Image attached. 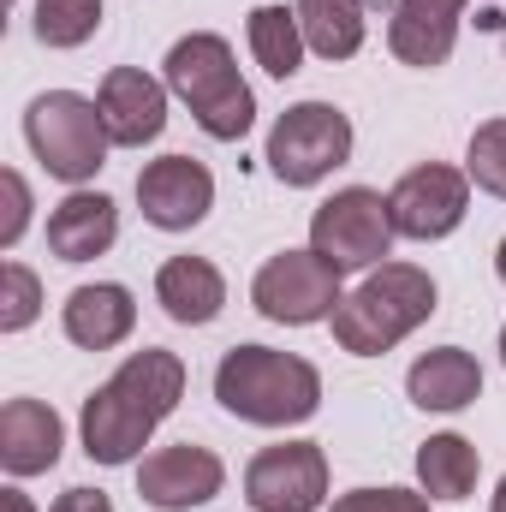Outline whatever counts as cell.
Here are the masks:
<instances>
[{
	"label": "cell",
	"mask_w": 506,
	"mask_h": 512,
	"mask_svg": "<svg viewBox=\"0 0 506 512\" xmlns=\"http://www.w3.org/2000/svg\"><path fill=\"white\" fill-rule=\"evenodd\" d=\"M221 489H227V465L209 447H191V441L155 447L137 465V495L161 512H191V507H203V501H215Z\"/></svg>",
	"instance_id": "8fae6325"
},
{
	"label": "cell",
	"mask_w": 506,
	"mask_h": 512,
	"mask_svg": "<svg viewBox=\"0 0 506 512\" xmlns=\"http://www.w3.org/2000/svg\"><path fill=\"white\" fill-rule=\"evenodd\" d=\"M405 393L423 411H465L483 393V370H477V358L465 346H435L405 370Z\"/></svg>",
	"instance_id": "d6986e66"
},
{
	"label": "cell",
	"mask_w": 506,
	"mask_h": 512,
	"mask_svg": "<svg viewBox=\"0 0 506 512\" xmlns=\"http://www.w3.org/2000/svg\"><path fill=\"white\" fill-rule=\"evenodd\" d=\"M24 137H30L36 161H42L54 179H66V185L96 179V173L108 167V143H114L108 126H102V108H96L90 96H78V90H48V96H36L30 114H24Z\"/></svg>",
	"instance_id": "277c9868"
},
{
	"label": "cell",
	"mask_w": 506,
	"mask_h": 512,
	"mask_svg": "<svg viewBox=\"0 0 506 512\" xmlns=\"http://www.w3.org/2000/svg\"><path fill=\"white\" fill-rule=\"evenodd\" d=\"M334 512H429V495H411V489H352L340 495Z\"/></svg>",
	"instance_id": "484cf974"
},
{
	"label": "cell",
	"mask_w": 506,
	"mask_h": 512,
	"mask_svg": "<svg viewBox=\"0 0 506 512\" xmlns=\"http://www.w3.org/2000/svg\"><path fill=\"white\" fill-rule=\"evenodd\" d=\"M310 251L328 256L340 274L381 268V256L393 251V215H387V197L370 191V185H346V191H334V197L310 215Z\"/></svg>",
	"instance_id": "8992f818"
},
{
	"label": "cell",
	"mask_w": 506,
	"mask_h": 512,
	"mask_svg": "<svg viewBox=\"0 0 506 512\" xmlns=\"http://www.w3.org/2000/svg\"><path fill=\"white\" fill-rule=\"evenodd\" d=\"M215 399L256 429H286L316 417L322 405V376L310 358L298 352H274V346H233L215 370Z\"/></svg>",
	"instance_id": "6da1fadb"
},
{
	"label": "cell",
	"mask_w": 506,
	"mask_h": 512,
	"mask_svg": "<svg viewBox=\"0 0 506 512\" xmlns=\"http://www.w3.org/2000/svg\"><path fill=\"white\" fill-rule=\"evenodd\" d=\"M36 310H42V280L24 262H0V334L30 328Z\"/></svg>",
	"instance_id": "d4e9b609"
},
{
	"label": "cell",
	"mask_w": 506,
	"mask_h": 512,
	"mask_svg": "<svg viewBox=\"0 0 506 512\" xmlns=\"http://www.w3.org/2000/svg\"><path fill=\"white\" fill-rule=\"evenodd\" d=\"M495 512H506V477H501V489H495Z\"/></svg>",
	"instance_id": "4dcf8cb0"
},
{
	"label": "cell",
	"mask_w": 506,
	"mask_h": 512,
	"mask_svg": "<svg viewBox=\"0 0 506 512\" xmlns=\"http://www.w3.org/2000/svg\"><path fill=\"white\" fill-rule=\"evenodd\" d=\"M60 447H66V423H60L54 405H42V399H6L0 405V465H6V477L54 471Z\"/></svg>",
	"instance_id": "9a60e30c"
},
{
	"label": "cell",
	"mask_w": 506,
	"mask_h": 512,
	"mask_svg": "<svg viewBox=\"0 0 506 512\" xmlns=\"http://www.w3.org/2000/svg\"><path fill=\"white\" fill-rule=\"evenodd\" d=\"M120 239V209L102 191H72L66 203L48 209V251L60 262H96Z\"/></svg>",
	"instance_id": "e0dca14e"
},
{
	"label": "cell",
	"mask_w": 506,
	"mask_h": 512,
	"mask_svg": "<svg viewBox=\"0 0 506 512\" xmlns=\"http://www.w3.org/2000/svg\"><path fill=\"white\" fill-rule=\"evenodd\" d=\"M60 328H66V340L84 346V352H114L131 328H137V304H131L126 286L96 280V286H78V292L60 304Z\"/></svg>",
	"instance_id": "2e32d148"
},
{
	"label": "cell",
	"mask_w": 506,
	"mask_h": 512,
	"mask_svg": "<svg viewBox=\"0 0 506 512\" xmlns=\"http://www.w3.org/2000/svg\"><path fill=\"white\" fill-rule=\"evenodd\" d=\"M6 512H36V507H30V501H24L18 489H6Z\"/></svg>",
	"instance_id": "f1b7e54d"
},
{
	"label": "cell",
	"mask_w": 506,
	"mask_h": 512,
	"mask_svg": "<svg viewBox=\"0 0 506 512\" xmlns=\"http://www.w3.org/2000/svg\"><path fill=\"white\" fill-rule=\"evenodd\" d=\"M298 30H304V48L322 54V60H352L364 48V0H298Z\"/></svg>",
	"instance_id": "44dd1931"
},
{
	"label": "cell",
	"mask_w": 506,
	"mask_h": 512,
	"mask_svg": "<svg viewBox=\"0 0 506 512\" xmlns=\"http://www.w3.org/2000/svg\"><path fill=\"white\" fill-rule=\"evenodd\" d=\"M155 423H161V417H155V411H149L120 376L96 387V393L84 399V417H78V429H84V453H90L96 465H131V459L149 447Z\"/></svg>",
	"instance_id": "7c38bea8"
},
{
	"label": "cell",
	"mask_w": 506,
	"mask_h": 512,
	"mask_svg": "<svg viewBox=\"0 0 506 512\" xmlns=\"http://www.w3.org/2000/svg\"><path fill=\"white\" fill-rule=\"evenodd\" d=\"M155 298H161V310H167L173 322L203 328V322L221 316L227 280H221V268H215L209 256H167L161 274H155Z\"/></svg>",
	"instance_id": "ac0fdd59"
},
{
	"label": "cell",
	"mask_w": 506,
	"mask_h": 512,
	"mask_svg": "<svg viewBox=\"0 0 506 512\" xmlns=\"http://www.w3.org/2000/svg\"><path fill=\"white\" fill-rule=\"evenodd\" d=\"M0 191H6V221H0V245L12 251V245L24 239V227H30V185H24L18 173H0Z\"/></svg>",
	"instance_id": "4316f807"
},
{
	"label": "cell",
	"mask_w": 506,
	"mask_h": 512,
	"mask_svg": "<svg viewBox=\"0 0 506 512\" xmlns=\"http://www.w3.org/2000/svg\"><path fill=\"white\" fill-rule=\"evenodd\" d=\"M352 161V120L334 102H298L268 131V173L280 185H322Z\"/></svg>",
	"instance_id": "5b68a950"
},
{
	"label": "cell",
	"mask_w": 506,
	"mask_h": 512,
	"mask_svg": "<svg viewBox=\"0 0 506 512\" xmlns=\"http://www.w3.org/2000/svg\"><path fill=\"white\" fill-rule=\"evenodd\" d=\"M471 209V173L447 167V161H423L411 167L393 191H387V215H393V233L429 245V239H447Z\"/></svg>",
	"instance_id": "ba28073f"
},
{
	"label": "cell",
	"mask_w": 506,
	"mask_h": 512,
	"mask_svg": "<svg viewBox=\"0 0 506 512\" xmlns=\"http://www.w3.org/2000/svg\"><path fill=\"white\" fill-rule=\"evenodd\" d=\"M167 90L191 108V120L215 143H239L256 120L251 84L239 78V60H233L227 36H215V30H191L167 48Z\"/></svg>",
	"instance_id": "3957f363"
},
{
	"label": "cell",
	"mask_w": 506,
	"mask_h": 512,
	"mask_svg": "<svg viewBox=\"0 0 506 512\" xmlns=\"http://www.w3.org/2000/svg\"><path fill=\"white\" fill-rule=\"evenodd\" d=\"M477 471H483V459L465 435H429L417 447V483L429 501H471Z\"/></svg>",
	"instance_id": "ffe728a7"
},
{
	"label": "cell",
	"mask_w": 506,
	"mask_h": 512,
	"mask_svg": "<svg viewBox=\"0 0 506 512\" xmlns=\"http://www.w3.org/2000/svg\"><path fill=\"white\" fill-rule=\"evenodd\" d=\"M96 108L120 149H143L167 126V84H155L143 66H114L96 90Z\"/></svg>",
	"instance_id": "4fadbf2b"
},
{
	"label": "cell",
	"mask_w": 506,
	"mask_h": 512,
	"mask_svg": "<svg viewBox=\"0 0 506 512\" xmlns=\"http://www.w3.org/2000/svg\"><path fill=\"white\" fill-rule=\"evenodd\" d=\"M459 18H465V0H399L393 18H387L393 60L399 66H417V72L447 66V54L459 42Z\"/></svg>",
	"instance_id": "5bb4252c"
},
{
	"label": "cell",
	"mask_w": 506,
	"mask_h": 512,
	"mask_svg": "<svg viewBox=\"0 0 506 512\" xmlns=\"http://www.w3.org/2000/svg\"><path fill=\"white\" fill-rule=\"evenodd\" d=\"M429 316H435V280H429V268H417V262H381V268L364 274L358 292L340 298V310L328 322H334V340L352 358H381L405 334H417Z\"/></svg>",
	"instance_id": "7a4b0ae2"
},
{
	"label": "cell",
	"mask_w": 506,
	"mask_h": 512,
	"mask_svg": "<svg viewBox=\"0 0 506 512\" xmlns=\"http://www.w3.org/2000/svg\"><path fill=\"white\" fill-rule=\"evenodd\" d=\"M245 30H251L256 66H262L268 78H292V72L304 66V30H298V12H286V6H256Z\"/></svg>",
	"instance_id": "7402d4cb"
},
{
	"label": "cell",
	"mask_w": 506,
	"mask_h": 512,
	"mask_svg": "<svg viewBox=\"0 0 506 512\" xmlns=\"http://www.w3.org/2000/svg\"><path fill=\"white\" fill-rule=\"evenodd\" d=\"M501 364H506V328H501Z\"/></svg>",
	"instance_id": "1f68e13d"
},
{
	"label": "cell",
	"mask_w": 506,
	"mask_h": 512,
	"mask_svg": "<svg viewBox=\"0 0 506 512\" xmlns=\"http://www.w3.org/2000/svg\"><path fill=\"white\" fill-rule=\"evenodd\" d=\"M328 495V453L316 441L262 447L245 465V501L256 512H316Z\"/></svg>",
	"instance_id": "9c48e42d"
},
{
	"label": "cell",
	"mask_w": 506,
	"mask_h": 512,
	"mask_svg": "<svg viewBox=\"0 0 506 512\" xmlns=\"http://www.w3.org/2000/svg\"><path fill=\"white\" fill-rule=\"evenodd\" d=\"M48 512H114V501H108L102 489H66Z\"/></svg>",
	"instance_id": "83f0119b"
},
{
	"label": "cell",
	"mask_w": 506,
	"mask_h": 512,
	"mask_svg": "<svg viewBox=\"0 0 506 512\" xmlns=\"http://www.w3.org/2000/svg\"><path fill=\"white\" fill-rule=\"evenodd\" d=\"M495 274L506 280V239H501V251H495Z\"/></svg>",
	"instance_id": "f546056e"
},
{
	"label": "cell",
	"mask_w": 506,
	"mask_h": 512,
	"mask_svg": "<svg viewBox=\"0 0 506 512\" xmlns=\"http://www.w3.org/2000/svg\"><path fill=\"white\" fill-rule=\"evenodd\" d=\"M465 173L477 179V191H489V197H506V120H489V126L471 131V149H465Z\"/></svg>",
	"instance_id": "cb8c5ba5"
},
{
	"label": "cell",
	"mask_w": 506,
	"mask_h": 512,
	"mask_svg": "<svg viewBox=\"0 0 506 512\" xmlns=\"http://www.w3.org/2000/svg\"><path fill=\"white\" fill-rule=\"evenodd\" d=\"M251 304L268 322H286V328L328 322L340 310V268L316 251H280L256 268Z\"/></svg>",
	"instance_id": "52a82bcc"
},
{
	"label": "cell",
	"mask_w": 506,
	"mask_h": 512,
	"mask_svg": "<svg viewBox=\"0 0 506 512\" xmlns=\"http://www.w3.org/2000/svg\"><path fill=\"white\" fill-rule=\"evenodd\" d=\"M137 209L161 233H191L215 209V173L197 155H161L137 173Z\"/></svg>",
	"instance_id": "30bf717a"
},
{
	"label": "cell",
	"mask_w": 506,
	"mask_h": 512,
	"mask_svg": "<svg viewBox=\"0 0 506 512\" xmlns=\"http://www.w3.org/2000/svg\"><path fill=\"white\" fill-rule=\"evenodd\" d=\"M102 24V0H36V42L42 48H84Z\"/></svg>",
	"instance_id": "603a6c76"
}]
</instances>
